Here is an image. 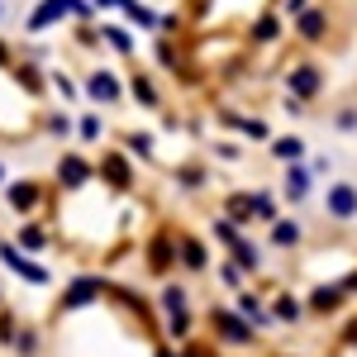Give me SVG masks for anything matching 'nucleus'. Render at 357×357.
<instances>
[{
	"label": "nucleus",
	"instance_id": "1",
	"mask_svg": "<svg viewBox=\"0 0 357 357\" xmlns=\"http://www.w3.org/2000/svg\"><path fill=\"white\" fill-rule=\"evenodd\" d=\"M324 215H329L333 224L357 220V181H329V191H324Z\"/></svg>",
	"mask_w": 357,
	"mask_h": 357
},
{
	"label": "nucleus",
	"instance_id": "2",
	"mask_svg": "<svg viewBox=\"0 0 357 357\" xmlns=\"http://www.w3.org/2000/svg\"><path fill=\"white\" fill-rule=\"evenodd\" d=\"M0 262H5V267H10L15 276H24V281H33V286H48V281H53V276H48V267L29 262V257H24V252H20L15 243H0Z\"/></svg>",
	"mask_w": 357,
	"mask_h": 357
},
{
	"label": "nucleus",
	"instance_id": "3",
	"mask_svg": "<svg viewBox=\"0 0 357 357\" xmlns=\"http://www.w3.org/2000/svg\"><path fill=\"white\" fill-rule=\"evenodd\" d=\"M210 319H215V329L224 333V343H234V348H248V343H252V324H248L243 314H229V310H215Z\"/></svg>",
	"mask_w": 357,
	"mask_h": 357
},
{
	"label": "nucleus",
	"instance_id": "4",
	"mask_svg": "<svg viewBox=\"0 0 357 357\" xmlns=\"http://www.w3.org/2000/svg\"><path fill=\"white\" fill-rule=\"evenodd\" d=\"M310 191H314V172L301 167V162H291V167H286V181H281V195H286L291 205H301Z\"/></svg>",
	"mask_w": 357,
	"mask_h": 357
},
{
	"label": "nucleus",
	"instance_id": "5",
	"mask_svg": "<svg viewBox=\"0 0 357 357\" xmlns=\"http://www.w3.org/2000/svg\"><path fill=\"white\" fill-rule=\"evenodd\" d=\"M286 86L296 91V100H314L324 82H319V67H310V62H301V67H291V72H286Z\"/></svg>",
	"mask_w": 357,
	"mask_h": 357
},
{
	"label": "nucleus",
	"instance_id": "6",
	"mask_svg": "<svg viewBox=\"0 0 357 357\" xmlns=\"http://www.w3.org/2000/svg\"><path fill=\"white\" fill-rule=\"evenodd\" d=\"M86 96L100 100V105H114V100H119V77H114V72H91V77H86Z\"/></svg>",
	"mask_w": 357,
	"mask_h": 357
},
{
	"label": "nucleus",
	"instance_id": "7",
	"mask_svg": "<svg viewBox=\"0 0 357 357\" xmlns=\"http://www.w3.org/2000/svg\"><path fill=\"white\" fill-rule=\"evenodd\" d=\"M100 296V281L96 276H77L72 286H67V296H62V310H82V305H91Z\"/></svg>",
	"mask_w": 357,
	"mask_h": 357
},
{
	"label": "nucleus",
	"instance_id": "8",
	"mask_svg": "<svg viewBox=\"0 0 357 357\" xmlns=\"http://www.w3.org/2000/svg\"><path fill=\"white\" fill-rule=\"evenodd\" d=\"M38 195H43L38 181H15V186L5 191V200H10V210H15V215H29V210L38 205Z\"/></svg>",
	"mask_w": 357,
	"mask_h": 357
},
{
	"label": "nucleus",
	"instance_id": "9",
	"mask_svg": "<svg viewBox=\"0 0 357 357\" xmlns=\"http://www.w3.org/2000/svg\"><path fill=\"white\" fill-rule=\"evenodd\" d=\"M57 181H62L67 191H77V186L91 181V167H86L82 158H62V162H57Z\"/></svg>",
	"mask_w": 357,
	"mask_h": 357
},
{
	"label": "nucleus",
	"instance_id": "10",
	"mask_svg": "<svg viewBox=\"0 0 357 357\" xmlns=\"http://www.w3.org/2000/svg\"><path fill=\"white\" fill-rule=\"evenodd\" d=\"M272 319L276 324H301L305 319V301H296V296H276L272 301Z\"/></svg>",
	"mask_w": 357,
	"mask_h": 357
},
{
	"label": "nucleus",
	"instance_id": "11",
	"mask_svg": "<svg viewBox=\"0 0 357 357\" xmlns=\"http://www.w3.org/2000/svg\"><path fill=\"white\" fill-rule=\"evenodd\" d=\"M176 257H181L186 272H205V248L195 243V238H176Z\"/></svg>",
	"mask_w": 357,
	"mask_h": 357
},
{
	"label": "nucleus",
	"instance_id": "12",
	"mask_svg": "<svg viewBox=\"0 0 357 357\" xmlns=\"http://www.w3.org/2000/svg\"><path fill=\"white\" fill-rule=\"evenodd\" d=\"M301 238H305L301 220H276V224H272V243H276V248H296Z\"/></svg>",
	"mask_w": 357,
	"mask_h": 357
},
{
	"label": "nucleus",
	"instance_id": "13",
	"mask_svg": "<svg viewBox=\"0 0 357 357\" xmlns=\"http://www.w3.org/2000/svg\"><path fill=\"white\" fill-rule=\"evenodd\" d=\"M20 248H29V252H43V248H48L43 224H24V229H20Z\"/></svg>",
	"mask_w": 357,
	"mask_h": 357
},
{
	"label": "nucleus",
	"instance_id": "14",
	"mask_svg": "<svg viewBox=\"0 0 357 357\" xmlns=\"http://www.w3.org/2000/svg\"><path fill=\"white\" fill-rule=\"evenodd\" d=\"M272 153L281 158V162H301V158H305V143H301V138H276Z\"/></svg>",
	"mask_w": 357,
	"mask_h": 357
},
{
	"label": "nucleus",
	"instance_id": "15",
	"mask_svg": "<svg viewBox=\"0 0 357 357\" xmlns=\"http://www.w3.org/2000/svg\"><path fill=\"white\" fill-rule=\"evenodd\" d=\"M338 301H343V291H329V286H324V291L310 296V310H314V314H329V310H338Z\"/></svg>",
	"mask_w": 357,
	"mask_h": 357
},
{
	"label": "nucleus",
	"instance_id": "16",
	"mask_svg": "<svg viewBox=\"0 0 357 357\" xmlns=\"http://www.w3.org/2000/svg\"><path fill=\"white\" fill-rule=\"evenodd\" d=\"M20 357H38V329H20L15 333V343H10Z\"/></svg>",
	"mask_w": 357,
	"mask_h": 357
},
{
	"label": "nucleus",
	"instance_id": "17",
	"mask_svg": "<svg viewBox=\"0 0 357 357\" xmlns=\"http://www.w3.org/2000/svg\"><path fill=\"white\" fill-rule=\"evenodd\" d=\"M167 333H172V338H191V314H186V310H172V314H167Z\"/></svg>",
	"mask_w": 357,
	"mask_h": 357
},
{
	"label": "nucleus",
	"instance_id": "18",
	"mask_svg": "<svg viewBox=\"0 0 357 357\" xmlns=\"http://www.w3.org/2000/svg\"><path fill=\"white\" fill-rule=\"evenodd\" d=\"M77 134H82L86 143H96V138L105 134V124H100V114H82V124H77Z\"/></svg>",
	"mask_w": 357,
	"mask_h": 357
},
{
	"label": "nucleus",
	"instance_id": "19",
	"mask_svg": "<svg viewBox=\"0 0 357 357\" xmlns=\"http://www.w3.org/2000/svg\"><path fill=\"white\" fill-rule=\"evenodd\" d=\"M105 176H110L114 186H129V162L124 158H105Z\"/></svg>",
	"mask_w": 357,
	"mask_h": 357
},
{
	"label": "nucleus",
	"instance_id": "20",
	"mask_svg": "<svg viewBox=\"0 0 357 357\" xmlns=\"http://www.w3.org/2000/svg\"><path fill=\"white\" fill-rule=\"evenodd\" d=\"M162 310L167 314H172V310H186V291H181V286H167L162 291Z\"/></svg>",
	"mask_w": 357,
	"mask_h": 357
},
{
	"label": "nucleus",
	"instance_id": "21",
	"mask_svg": "<svg viewBox=\"0 0 357 357\" xmlns=\"http://www.w3.org/2000/svg\"><path fill=\"white\" fill-rule=\"evenodd\" d=\"M333 129L338 134H357V110H338L333 114Z\"/></svg>",
	"mask_w": 357,
	"mask_h": 357
},
{
	"label": "nucleus",
	"instance_id": "22",
	"mask_svg": "<svg viewBox=\"0 0 357 357\" xmlns=\"http://www.w3.org/2000/svg\"><path fill=\"white\" fill-rule=\"evenodd\" d=\"M319 29H324V15H319V10H310V15L301 20V33H305V38H314Z\"/></svg>",
	"mask_w": 357,
	"mask_h": 357
},
{
	"label": "nucleus",
	"instance_id": "23",
	"mask_svg": "<svg viewBox=\"0 0 357 357\" xmlns=\"http://www.w3.org/2000/svg\"><path fill=\"white\" fill-rule=\"evenodd\" d=\"M252 210H257L262 220H276V200H272V195H257V200H252Z\"/></svg>",
	"mask_w": 357,
	"mask_h": 357
},
{
	"label": "nucleus",
	"instance_id": "24",
	"mask_svg": "<svg viewBox=\"0 0 357 357\" xmlns=\"http://www.w3.org/2000/svg\"><path fill=\"white\" fill-rule=\"evenodd\" d=\"M129 148H134L138 158H148V153H153V138L148 134H129Z\"/></svg>",
	"mask_w": 357,
	"mask_h": 357
},
{
	"label": "nucleus",
	"instance_id": "25",
	"mask_svg": "<svg viewBox=\"0 0 357 357\" xmlns=\"http://www.w3.org/2000/svg\"><path fill=\"white\" fill-rule=\"evenodd\" d=\"M105 38H110L114 48H119V53H129V48H134V43H129V33H124V29H105Z\"/></svg>",
	"mask_w": 357,
	"mask_h": 357
},
{
	"label": "nucleus",
	"instance_id": "26",
	"mask_svg": "<svg viewBox=\"0 0 357 357\" xmlns=\"http://www.w3.org/2000/svg\"><path fill=\"white\" fill-rule=\"evenodd\" d=\"M53 86H57V96H62V100H77V86L67 82L62 72H57V77H53Z\"/></svg>",
	"mask_w": 357,
	"mask_h": 357
},
{
	"label": "nucleus",
	"instance_id": "27",
	"mask_svg": "<svg viewBox=\"0 0 357 357\" xmlns=\"http://www.w3.org/2000/svg\"><path fill=\"white\" fill-rule=\"evenodd\" d=\"M134 96L143 100V105H158V91H153L148 82H134Z\"/></svg>",
	"mask_w": 357,
	"mask_h": 357
},
{
	"label": "nucleus",
	"instance_id": "28",
	"mask_svg": "<svg viewBox=\"0 0 357 357\" xmlns=\"http://www.w3.org/2000/svg\"><path fill=\"white\" fill-rule=\"evenodd\" d=\"M48 129H53V134H72V119H67V114H53V119H48Z\"/></svg>",
	"mask_w": 357,
	"mask_h": 357
},
{
	"label": "nucleus",
	"instance_id": "29",
	"mask_svg": "<svg viewBox=\"0 0 357 357\" xmlns=\"http://www.w3.org/2000/svg\"><path fill=\"white\" fill-rule=\"evenodd\" d=\"M272 33H276V20H262V24H257V38H262V43H272Z\"/></svg>",
	"mask_w": 357,
	"mask_h": 357
},
{
	"label": "nucleus",
	"instance_id": "30",
	"mask_svg": "<svg viewBox=\"0 0 357 357\" xmlns=\"http://www.w3.org/2000/svg\"><path fill=\"white\" fill-rule=\"evenodd\" d=\"M0 20H5V0H0Z\"/></svg>",
	"mask_w": 357,
	"mask_h": 357
},
{
	"label": "nucleus",
	"instance_id": "31",
	"mask_svg": "<svg viewBox=\"0 0 357 357\" xmlns=\"http://www.w3.org/2000/svg\"><path fill=\"white\" fill-rule=\"evenodd\" d=\"M0 181H5V167H0Z\"/></svg>",
	"mask_w": 357,
	"mask_h": 357
},
{
	"label": "nucleus",
	"instance_id": "32",
	"mask_svg": "<svg viewBox=\"0 0 357 357\" xmlns=\"http://www.w3.org/2000/svg\"><path fill=\"white\" fill-rule=\"evenodd\" d=\"M0 62H5V48H0Z\"/></svg>",
	"mask_w": 357,
	"mask_h": 357
}]
</instances>
